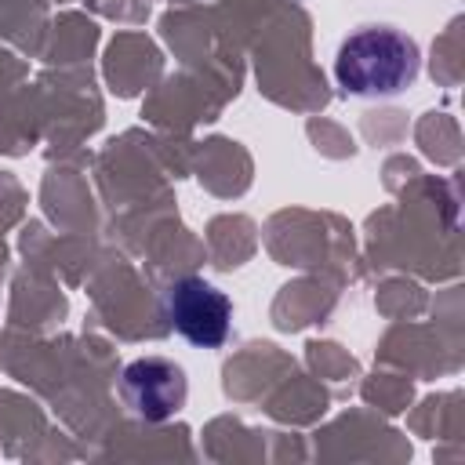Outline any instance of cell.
<instances>
[{"mask_svg":"<svg viewBox=\"0 0 465 465\" xmlns=\"http://www.w3.org/2000/svg\"><path fill=\"white\" fill-rule=\"evenodd\" d=\"M421 54L418 44L392 25H367L341 40L334 58V76L345 94L356 98H389L407 91L418 80Z\"/></svg>","mask_w":465,"mask_h":465,"instance_id":"6da1fadb","label":"cell"},{"mask_svg":"<svg viewBox=\"0 0 465 465\" xmlns=\"http://www.w3.org/2000/svg\"><path fill=\"white\" fill-rule=\"evenodd\" d=\"M163 312H167V323L189 345H200V349H218L232 327V302L225 298V291H218L200 276H185L171 283L163 294Z\"/></svg>","mask_w":465,"mask_h":465,"instance_id":"7a4b0ae2","label":"cell"},{"mask_svg":"<svg viewBox=\"0 0 465 465\" xmlns=\"http://www.w3.org/2000/svg\"><path fill=\"white\" fill-rule=\"evenodd\" d=\"M120 396L142 421H167L189 400L185 367L167 356H142L131 360L120 374Z\"/></svg>","mask_w":465,"mask_h":465,"instance_id":"3957f363","label":"cell"}]
</instances>
